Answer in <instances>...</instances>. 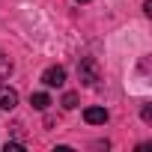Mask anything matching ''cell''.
Wrapping results in <instances>:
<instances>
[{"instance_id": "cell-6", "label": "cell", "mask_w": 152, "mask_h": 152, "mask_svg": "<svg viewBox=\"0 0 152 152\" xmlns=\"http://www.w3.org/2000/svg\"><path fill=\"white\" fill-rule=\"evenodd\" d=\"M30 104H33L36 110H48V104H51V96H48V93H33V96H30Z\"/></svg>"}, {"instance_id": "cell-1", "label": "cell", "mask_w": 152, "mask_h": 152, "mask_svg": "<svg viewBox=\"0 0 152 152\" xmlns=\"http://www.w3.org/2000/svg\"><path fill=\"white\" fill-rule=\"evenodd\" d=\"M78 78H81L84 87H93V84L99 81V63H96L93 57L81 60V66H78Z\"/></svg>"}, {"instance_id": "cell-8", "label": "cell", "mask_w": 152, "mask_h": 152, "mask_svg": "<svg viewBox=\"0 0 152 152\" xmlns=\"http://www.w3.org/2000/svg\"><path fill=\"white\" fill-rule=\"evenodd\" d=\"M18 149H24L21 143H6V152H18Z\"/></svg>"}, {"instance_id": "cell-5", "label": "cell", "mask_w": 152, "mask_h": 152, "mask_svg": "<svg viewBox=\"0 0 152 152\" xmlns=\"http://www.w3.org/2000/svg\"><path fill=\"white\" fill-rule=\"evenodd\" d=\"M9 75H12V60L0 51V84H6L9 81Z\"/></svg>"}, {"instance_id": "cell-9", "label": "cell", "mask_w": 152, "mask_h": 152, "mask_svg": "<svg viewBox=\"0 0 152 152\" xmlns=\"http://www.w3.org/2000/svg\"><path fill=\"white\" fill-rule=\"evenodd\" d=\"M78 3H90V0H78Z\"/></svg>"}, {"instance_id": "cell-2", "label": "cell", "mask_w": 152, "mask_h": 152, "mask_svg": "<svg viewBox=\"0 0 152 152\" xmlns=\"http://www.w3.org/2000/svg\"><path fill=\"white\" fill-rule=\"evenodd\" d=\"M42 84L45 87H63L66 84V69L63 66H51L42 72Z\"/></svg>"}, {"instance_id": "cell-3", "label": "cell", "mask_w": 152, "mask_h": 152, "mask_svg": "<svg viewBox=\"0 0 152 152\" xmlns=\"http://www.w3.org/2000/svg\"><path fill=\"white\" fill-rule=\"evenodd\" d=\"M18 104V93L6 84H0V110H12Z\"/></svg>"}, {"instance_id": "cell-7", "label": "cell", "mask_w": 152, "mask_h": 152, "mask_svg": "<svg viewBox=\"0 0 152 152\" xmlns=\"http://www.w3.org/2000/svg\"><path fill=\"white\" fill-rule=\"evenodd\" d=\"M63 107H66V110H75V107H78V93H66V96H63Z\"/></svg>"}, {"instance_id": "cell-4", "label": "cell", "mask_w": 152, "mask_h": 152, "mask_svg": "<svg viewBox=\"0 0 152 152\" xmlns=\"http://www.w3.org/2000/svg\"><path fill=\"white\" fill-rule=\"evenodd\" d=\"M84 119H87L90 125H104V122H107V110H104V107H87V110H84Z\"/></svg>"}]
</instances>
